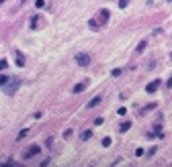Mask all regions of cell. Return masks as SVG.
I'll list each match as a JSON object with an SVG mask.
<instances>
[{"label": "cell", "instance_id": "obj_1", "mask_svg": "<svg viewBox=\"0 0 172 167\" xmlns=\"http://www.w3.org/2000/svg\"><path fill=\"white\" fill-rule=\"evenodd\" d=\"M18 86H20V80H16V78H14V80H8V82L2 86V92L6 94V96H12V94L18 90Z\"/></svg>", "mask_w": 172, "mask_h": 167}, {"label": "cell", "instance_id": "obj_2", "mask_svg": "<svg viewBox=\"0 0 172 167\" xmlns=\"http://www.w3.org/2000/svg\"><path fill=\"white\" fill-rule=\"evenodd\" d=\"M39 153H41V147H39V145H31V147H27V149H25L23 157H25V159H31V157L39 155Z\"/></svg>", "mask_w": 172, "mask_h": 167}, {"label": "cell", "instance_id": "obj_3", "mask_svg": "<svg viewBox=\"0 0 172 167\" xmlns=\"http://www.w3.org/2000/svg\"><path fill=\"white\" fill-rule=\"evenodd\" d=\"M76 63H78L80 67L90 65V55H86V53H78V55H76Z\"/></svg>", "mask_w": 172, "mask_h": 167}, {"label": "cell", "instance_id": "obj_4", "mask_svg": "<svg viewBox=\"0 0 172 167\" xmlns=\"http://www.w3.org/2000/svg\"><path fill=\"white\" fill-rule=\"evenodd\" d=\"M158 88H160V80H154V82H149V84L145 86V92H147V94H156Z\"/></svg>", "mask_w": 172, "mask_h": 167}, {"label": "cell", "instance_id": "obj_5", "mask_svg": "<svg viewBox=\"0 0 172 167\" xmlns=\"http://www.w3.org/2000/svg\"><path fill=\"white\" fill-rule=\"evenodd\" d=\"M14 55H16V65H18V67H25V57H23V53L14 51Z\"/></svg>", "mask_w": 172, "mask_h": 167}, {"label": "cell", "instance_id": "obj_6", "mask_svg": "<svg viewBox=\"0 0 172 167\" xmlns=\"http://www.w3.org/2000/svg\"><path fill=\"white\" fill-rule=\"evenodd\" d=\"M86 86H88L86 82H80V84H76V86H74V94H80V92H84V90H86Z\"/></svg>", "mask_w": 172, "mask_h": 167}, {"label": "cell", "instance_id": "obj_7", "mask_svg": "<svg viewBox=\"0 0 172 167\" xmlns=\"http://www.w3.org/2000/svg\"><path fill=\"white\" fill-rule=\"evenodd\" d=\"M80 139H82V141H88V139H92V130H90V128H86V130H82Z\"/></svg>", "mask_w": 172, "mask_h": 167}, {"label": "cell", "instance_id": "obj_8", "mask_svg": "<svg viewBox=\"0 0 172 167\" xmlns=\"http://www.w3.org/2000/svg\"><path fill=\"white\" fill-rule=\"evenodd\" d=\"M129 126H131V122H123V124L119 126V133H127V130H129Z\"/></svg>", "mask_w": 172, "mask_h": 167}, {"label": "cell", "instance_id": "obj_9", "mask_svg": "<svg viewBox=\"0 0 172 167\" xmlns=\"http://www.w3.org/2000/svg\"><path fill=\"white\" fill-rule=\"evenodd\" d=\"M98 102H100V96H96V98H92V100L88 102V108H94V106H96Z\"/></svg>", "mask_w": 172, "mask_h": 167}, {"label": "cell", "instance_id": "obj_10", "mask_svg": "<svg viewBox=\"0 0 172 167\" xmlns=\"http://www.w3.org/2000/svg\"><path fill=\"white\" fill-rule=\"evenodd\" d=\"M31 29H39V18H37V16L31 18Z\"/></svg>", "mask_w": 172, "mask_h": 167}, {"label": "cell", "instance_id": "obj_11", "mask_svg": "<svg viewBox=\"0 0 172 167\" xmlns=\"http://www.w3.org/2000/svg\"><path fill=\"white\" fill-rule=\"evenodd\" d=\"M88 27H90L92 31H98V29H100V27L96 25V20H94V18H90V22H88Z\"/></svg>", "mask_w": 172, "mask_h": 167}, {"label": "cell", "instance_id": "obj_12", "mask_svg": "<svg viewBox=\"0 0 172 167\" xmlns=\"http://www.w3.org/2000/svg\"><path fill=\"white\" fill-rule=\"evenodd\" d=\"M111 143H113L111 137H104V139H102V147H111Z\"/></svg>", "mask_w": 172, "mask_h": 167}, {"label": "cell", "instance_id": "obj_13", "mask_svg": "<svg viewBox=\"0 0 172 167\" xmlns=\"http://www.w3.org/2000/svg\"><path fill=\"white\" fill-rule=\"evenodd\" d=\"M27 133H29V130H27V128H23V130H20V133H18V137H16V141H20V139H25V137H27Z\"/></svg>", "mask_w": 172, "mask_h": 167}, {"label": "cell", "instance_id": "obj_14", "mask_svg": "<svg viewBox=\"0 0 172 167\" xmlns=\"http://www.w3.org/2000/svg\"><path fill=\"white\" fill-rule=\"evenodd\" d=\"M100 18L102 20H109V10H100Z\"/></svg>", "mask_w": 172, "mask_h": 167}, {"label": "cell", "instance_id": "obj_15", "mask_svg": "<svg viewBox=\"0 0 172 167\" xmlns=\"http://www.w3.org/2000/svg\"><path fill=\"white\" fill-rule=\"evenodd\" d=\"M35 6H37V8H43V6H45V2H43V0H37Z\"/></svg>", "mask_w": 172, "mask_h": 167}, {"label": "cell", "instance_id": "obj_16", "mask_svg": "<svg viewBox=\"0 0 172 167\" xmlns=\"http://www.w3.org/2000/svg\"><path fill=\"white\" fill-rule=\"evenodd\" d=\"M127 4H129V0H119V6H121V8H125Z\"/></svg>", "mask_w": 172, "mask_h": 167}, {"label": "cell", "instance_id": "obj_17", "mask_svg": "<svg viewBox=\"0 0 172 167\" xmlns=\"http://www.w3.org/2000/svg\"><path fill=\"white\" fill-rule=\"evenodd\" d=\"M111 76H113V78H119V76H121V69H113Z\"/></svg>", "mask_w": 172, "mask_h": 167}, {"label": "cell", "instance_id": "obj_18", "mask_svg": "<svg viewBox=\"0 0 172 167\" xmlns=\"http://www.w3.org/2000/svg\"><path fill=\"white\" fill-rule=\"evenodd\" d=\"M63 137H66V139H70V137H72V128H68V130H63Z\"/></svg>", "mask_w": 172, "mask_h": 167}, {"label": "cell", "instance_id": "obj_19", "mask_svg": "<svg viewBox=\"0 0 172 167\" xmlns=\"http://www.w3.org/2000/svg\"><path fill=\"white\" fill-rule=\"evenodd\" d=\"M8 80H10V78H8V76H2V78H0V82H2V86H4V84H6V82H8Z\"/></svg>", "mask_w": 172, "mask_h": 167}, {"label": "cell", "instance_id": "obj_20", "mask_svg": "<svg viewBox=\"0 0 172 167\" xmlns=\"http://www.w3.org/2000/svg\"><path fill=\"white\" fill-rule=\"evenodd\" d=\"M143 153H145V151H143V149H137V151H135V157H141V155H143Z\"/></svg>", "mask_w": 172, "mask_h": 167}, {"label": "cell", "instance_id": "obj_21", "mask_svg": "<svg viewBox=\"0 0 172 167\" xmlns=\"http://www.w3.org/2000/svg\"><path fill=\"white\" fill-rule=\"evenodd\" d=\"M170 59H172V53H170Z\"/></svg>", "mask_w": 172, "mask_h": 167}, {"label": "cell", "instance_id": "obj_22", "mask_svg": "<svg viewBox=\"0 0 172 167\" xmlns=\"http://www.w3.org/2000/svg\"><path fill=\"white\" fill-rule=\"evenodd\" d=\"M170 2H172V0H170Z\"/></svg>", "mask_w": 172, "mask_h": 167}]
</instances>
